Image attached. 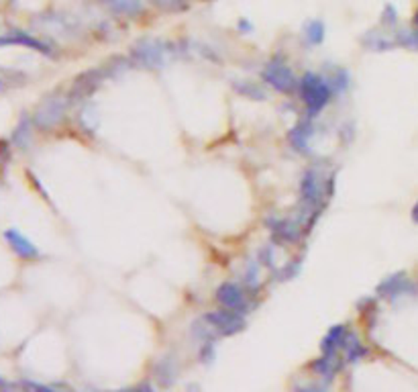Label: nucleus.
<instances>
[{
    "label": "nucleus",
    "instance_id": "nucleus-1",
    "mask_svg": "<svg viewBox=\"0 0 418 392\" xmlns=\"http://www.w3.org/2000/svg\"><path fill=\"white\" fill-rule=\"evenodd\" d=\"M296 92L300 94L302 102H305L308 118L319 117L324 111V106L335 97V90H333L328 78L321 76V74H314V72H308L298 80V90Z\"/></svg>",
    "mask_w": 418,
    "mask_h": 392
},
{
    "label": "nucleus",
    "instance_id": "nucleus-2",
    "mask_svg": "<svg viewBox=\"0 0 418 392\" xmlns=\"http://www.w3.org/2000/svg\"><path fill=\"white\" fill-rule=\"evenodd\" d=\"M214 300L228 311H235L239 314L251 313L253 309V300L251 294L245 286L237 284V282H223L216 293H214Z\"/></svg>",
    "mask_w": 418,
    "mask_h": 392
},
{
    "label": "nucleus",
    "instance_id": "nucleus-3",
    "mask_svg": "<svg viewBox=\"0 0 418 392\" xmlns=\"http://www.w3.org/2000/svg\"><path fill=\"white\" fill-rule=\"evenodd\" d=\"M262 80H264V84H267L269 88H273L280 94H292L298 90V78L280 59H273L267 63L262 70Z\"/></svg>",
    "mask_w": 418,
    "mask_h": 392
},
{
    "label": "nucleus",
    "instance_id": "nucleus-4",
    "mask_svg": "<svg viewBox=\"0 0 418 392\" xmlns=\"http://www.w3.org/2000/svg\"><path fill=\"white\" fill-rule=\"evenodd\" d=\"M202 319L207 321V325L216 337H230V335H237L239 331L245 329V314L228 311L223 307L216 309V311H210Z\"/></svg>",
    "mask_w": 418,
    "mask_h": 392
},
{
    "label": "nucleus",
    "instance_id": "nucleus-5",
    "mask_svg": "<svg viewBox=\"0 0 418 392\" xmlns=\"http://www.w3.org/2000/svg\"><path fill=\"white\" fill-rule=\"evenodd\" d=\"M414 294H418V286L404 272L388 276L378 284V296L386 300H398L402 296H414Z\"/></svg>",
    "mask_w": 418,
    "mask_h": 392
},
{
    "label": "nucleus",
    "instance_id": "nucleus-6",
    "mask_svg": "<svg viewBox=\"0 0 418 392\" xmlns=\"http://www.w3.org/2000/svg\"><path fill=\"white\" fill-rule=\"evenodd\" d=\"M4 241H6V245L11 247V252L17 255L19 259H25V262H35L41 257V252H39V247L29 239V237L25 235V233H20L19 229H15V227H11V229H4Z\"/></svg>",
    "mask_w": 418,
    "mask_h": 392
},
{
    "label": "nucleus",
    "instance_id": "nucleus-7",
    "mask_svg": "<svg viewBox=\"0 0 418 392\" xmlns=\"http://www.w3.org/2000/svg\"><path fill=\"white\" fill-rule=\"evenodd\" d=\"M267 227H269L273 241L278 245L296 243L300 237L305 235V229H300V223L292 221V219H267Z\"/></svg>",
    "mask_w": 418,
    "mask_h": 392
},
{
    "label": "nucleus",
    "instance_id": "nucleus-8",
    "mask_svg": "<svg viewBox=\"0 0 418 392\" xmlns=\"http://www.w3.org/2000/svg\"><path fill=\"white\" fill-rule=\"evenodd\" d=\"M63 113H66V102L61 98H47L37 109L33 123L39 129H54L63 118Z\"/></svg>",
    "mask_w": 418,
    "mask_h": 392
},
{
    "label": "nucleus",
    "instance_id": "nucleus-9",
    "mask_svg": "<svg viewBox=\"0 0 418 392\" xmlns=\"http://www.w3.org/2000/svg\"><path fill=\"white\" fill-rule=\"evenodd\" d=\"M0 43L2 45H20V47H27V49H33V51H39L43 56H51V47L45 43V41L37 39L35 35L27 33V31H20V29H13L4 35H0Z\"/></svg>",
    "mask_w": 418,
    "mask_h": 392
},
{
    "label": "nucleus",
    "instance_id": "nucleus-10",
    "mask_svg": "<svg viewBox=\"0 0 418 392\" xmlns=\"http://www.w3.org/2000/svg\"><path fill=\"white\" fill-rule=\"evenodd\" d=\"M314 135V127L310 123V118H305L300 123H296L290 133H288V141L292 145V149L300 156H308L310 154V139Z\"/></svg>",
    "mask_w": 418,
    "mask_h": 392
},
{
    "label": "nucleus",
    "instance_id": "nucleus-11",
    "mask_svg": "<svg viewBox=\"0 0 418 392\" xmlns=\"http://www.w3.org/2000/svg\"><path fill=\"white\" fill-rule=\"evenodd\" d=\"M111 72H109V68H100V70H90V72H86V74H82L80 78L76 80V84H74V88H72V92H70V98H86L90 97L92 92H94L96 88L102 84V80L106 78Z\"/></svg>",
    "mask_w": 418,
    "mask_h": 392
},
{
    "label": "nucleus",
    "instance_id": "nucleus-12",
    "mask_svg": "<svg viewBox=\"0 0 418 392\" xmlns=\"http://www.w3.org/2000/svg\"><path fill=\"white\" fill-rule=\"evenodd\" d=\"M133 59L143 68H161L164 66V49L159 43L143 41L133 49Z\"/></svg>",
    "mask_w": 418,
    "mask_h": 392
},
{
    "label": "nucleus",
    "instance_id": "nucleus-13",
    "mask_svg": "<svg viewBox=\"0 0 418 392\" xmlns=\"http://www.w3.org/2000/svg\"><path fill=\"white\" fill-rule=\"evenodd\" d=\"M341 368L343 360L339 357V353H323L316 362H312V372L319 374L326 382H331Z\"/></svg>",
    "mask_w": 418,
    "mask_h": 392
},
{
    "label": "nucleus",
    "instance_id": "nucleus-14",
    "mask_svg": "<svg viewBox=\"0 0 418 392\" xmlns=\"http://www.w3.org/2000/svg\"><path fill=\"white\" fill-rule=\"evenodd\" d=\"M349 333L347 325H335L328 329V333L323 337V343H321V352L323 353H339V350H343V343H345V337Z\"/></svg>",
    "mask_w": 418,
    "mask_h": 392
},
{
    "label": "nucleus",
    "instance_id": "nucleus-15",
    "mask_svg": "<svg viewBox=\"0 0 418 392\" xmlns=\"http://www.w3.org/2000/svg\"><path fill=\"white\" fill-rule=\"evenodd\" d=\"M343 353H345V360L349 364H355V362H359V360H363L367 355V348L359 341L357 335L349 331L347 337H345V343H343Z\"/></svg>",
    "mask_w": 418,
    "mask_h": 392
},
{
    "label": "nucleus",
    "instance_id": "nucleus-16",
    "mask_svg": "<svg viewBox=\"0 0 418 392\" xmlns=\"http://www.w3.org/2000/svg\"><path fill=\"white\" fill-rule=\"evenodd\" d=\"M235 90H237L241 97L251 98V100H266L267 98V92L264 90V86L257 84V82H249V80L235 82Z\"/></svg>",
    "mask_w": 418,
    "mask_h": 392
},
{
    "label": "nucleus",
    "instance_id": "nucleus-17",
    "mask_svg": "<svg viewBox=\"0 0 418 392\" xmlns=\"http://www.w3.org/2000/svg\"><path fill=\"white\" fill-rule=\"evenodd\" d=\"M13 143L19 147V149H27L29 143H31V118L23 117L13 133Z\"/></svg>",
    "mask_w": 418,
    "mask_h": 392
},
{
    "label": "nucleus",
    "instance_id": "nucleus-18",
    "mask_svg": "<svg viewBox=\"0 0 418 392\" xmlns=\"http://www.w3.org/2000/svg\"><path fill=\"white\" fill-rule=\"evenodd\" d=\"M104 4L111 6V11L121 13V15H129L133 17L137 13H141V0H102Z\"/></svg>",
    "mask_w": 418,
    "mask_h": 392
},
{
    "label": "nucleus",
    "instance_id": "nucleus-19",
    "mask_svg": "<svg viewBox=\"0 0 418 392\" xmlns=\"http://www.w3.org/2000/svg\"><path fill=\"white\" fill-rule=\"evenodd\" d=\"M363 45H365L367 49H371V51H386V49L394 47L396 41H390V37L371 31V33H367V37H363Z\"/></svg>",
    "mask_w": 418,
    "mask_h": 392
},
{
    "label": "nucleus",
    "instance_id": "nucleus-20",
    "mask_svg": "<svg viewBox=\"0 0 418 392\" xmlns=\"http://www.w3.org/2000/svg\"><path fill=\"white\" fill-rule=\"evenodd\" d=\"M305 37L310 45H321L324 41V23L323 20H310L305 27Z\"/></svg>",
    "mask_w": 418,
    "mask_h": 392
},
{
    "label": "nucleus",
    "instance_id": "nucleus-21",
    "mask_svg": "<svg viewBox=\"0 0 418 392\" xmlns=\"http://www.w3.org/2000/svg\"><path fill=\"white\" fill-rule=\"evenodd\" d=\"M259 268H262L259 262H249L247 264V270H245V276H243V284H245L249 293H255L259 288Z\"/></svg>",
    "mask_w": 418,
    "mask_h": 392
},
{
    "label": "nucleus",
    "instance_id": "nucleus-22",
    "mask_svg": "<svg viewBox=\"0 0 418 392\" xmlns=\"http://www.w3.org/2000/svg\"><path fill=\"white\" fill-rule=\"evenodd\" d=\"M328 82H331V86H333V90H335V94H337V92H345V90L349 88L351 78H349V72H347V70L337 68V70L333 72V76L328 78Z\"/></svg>",
    "mask_w": 418,
    "mask_h": 392
},
{
    "label": "nucleus",
    "instance_id": "nucleus-23",
    "mask_svg": "<svg viewBox=\"0 0 418 392\" xmlns=\"http://www.w3.org/2000/svg\"><path fill=\"white\" fill-rule=\"evenodd\" d=\"M396 45L408 47V49H418V31H400L396 33Z\"/></svg>",
    "mask_w": 418,
    "mask_h": 392
},
{
    "label": "nucleus",
    "instance_id": "nucleus-24",
    "mask_svg": "<svg viewBox=\"0 0 418 392\" xmlns=\"http://www.w3.org/2000/svg\"><path fill=\"white\" fill-rule=\"evenodd\" d=\"M257 262L264 266V268H269L273 270L276 266V255H273V245H264L259 252H257Z\"/></svg>",
    "mask_w": 418,
    "mask_h": 392
},
{
    "label": "nucleus",
    "instance_id": "nucleus-25",
    "mask_svg": "<svg viewBox=\"0 0 418 392\" xmlns=\"http://www.w3.org/2000/svg\"><path fill=\"white\" fill-rule=\"evenodd\" d=\"M381 23H383L386 27H388V25H390V27H394V25L398 23V17H396V8H394L392 4H388V6L383 8V15H381Z\"/></svg>",
    "mask_w": 418,
    "mask_h": 392
},
{
    "label": "nucleus",
    "instance_id": "nucleus-26",
    "mask_svg": "<svg viewBox=\"0 0 418 392\" xmlns=\"http://www.w3.org/2000/svg\"><path fill=\"white\" fill-rule=\"evenodd\" d=\"M20 384H23L29 392H57L56 388L45 386V384H39V382H33V380H23Z\"/></svg>",
    "mask_w": 418,
    "mask_h": 392
},
{
    "label": "nucleus",
    "instance_id": "nucleus-27",
    "mask_svg": "<svg viewBox=\"0 0 418 392\" xmlns=\"http://www.w3.org/2000/svg\"><path fill=\"white\" fill-rule=\"evenodd\" d=\"M152 2L159 8H168V11H178L184 6V0H152Z\"/></svg>",
    "mask_w": 418,
    "mask_h": 392
},
{
    "label": "nucleus",
    "instance_id": "nucleus-28",
    "mask_svg": "<svg viewBox=\"0 0 418 392\" xmlns=\"http://www.w3.org/2000/svg\"><path fill=\"white\" fill-rule=\"evenodd\" d=\"M296 392H326L323 386H302V388H296Z\"/></svg>",
    "mask_w": 418,
    "mask_h": 392
},
{
    "label": "nucleus",
    "instance_id": "nucleus-29",
    "mask_svg": "<svg viewBox=\"0 0 418 392\" xmlns=\"http://www.w3.org/2000/svg\"><path fill=\"white\" fill-rule=\"evenodd\" d=\"M133 392H155L149 386V384H141V386H137V388H133Z\"/></svg>",
    "mask_w": 418,
    "mask_h": 392
},
{
    "label": "nucleus",
    "instance_id": "nucleus-30",
    "mask_svg": "<svg viewBox=\"0 0 418 392\" xmlns=\"http://www.w3.org/2000/svg\"><path fill=\"white\" fill-rule=\"evenodd\" d=\"M239 29H241V31H243V29H245V31H251V25H249L247 20H239Z\"/></svg>",
    "mask_w": 418,
    "mask_h": 392
},
{
    "label": "nucleus",
    "instance_id": "nucleus-31",
    "mask_svg": "<svg viewBox=\"0 0 418 392\" xmlns=\"http://www.w3.org/2000/svg\"><path fill=\"white\" fill-rule=\"evenodd\" d=\"M410 215H412V221L418 225V202L412 207V213H410Z\"/></svg>",
    "mask_w": 418,
    "mask_h": 392
},
{
    "label": "nucleus",
    "instance_id": "nucleus-32",
    "mask_svg": "<svg viewBox=\"0 0 418 392\" xmlns=\"http://www.w3.org/2000/svg\"><path fill=\"white\" fill-rule=\"evenodd\" d=\"M412 23H414V29H417V31H418V11H417V13H414V19H412Z\"/></svg>",
    "mask_w": 418,
    "mask_h": 392
},
{
    "label": "nucleus",
    "instance_id": "nucleus-33",
    "mask_svg": "<svg viewBox=\"0 0 418 392\" xmlns=\"http://www.w3.org/2000/svg\"><path fill=\"white\" fill-rule=\"evenodd\" d=\"M116 392H133V391H116Z\"/></svg>",
    "mask_w": 418,
    "mask_h": 392
},
{
    "label": "nucleus",
    "instance_id": "nucleus-34",
    "mask_svg": "<svg viewBox=\"0 0 418 392\" xmlns=\"http://www.w3.org/2000/svg\"><path fill=\"white\" fill-rule=\"evenodd\" d=\"M0 47H2V43H0Z\"/></svg>",
    "mask_w": 418,
    "mask_h": 392
}]
</instances>
